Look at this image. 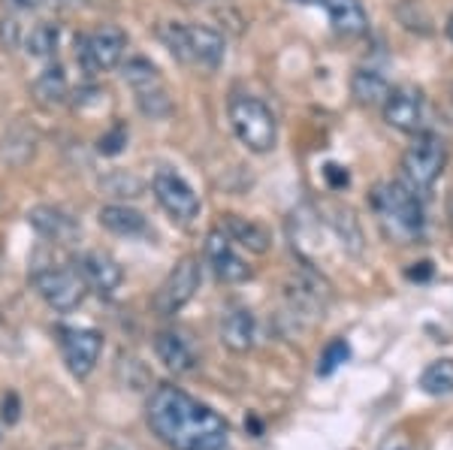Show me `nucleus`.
Segmentation results:
<instances>
[{
  "instance_id": "nucleus-24",
  "label": "nucleus",
  "mask_w": 453,
  "mask_h": 450,
  "mask_svg": "<svg viewBox=\"0 0 453 450\" xmlns=\"http://www.w3.org/2000/svg\"><path fill=\"white\" fill-rule=\"evenodd\" d=\"M25 49H27V55H34V57L55 55L58 25H52V21H40V25H34L31 31H27V36H25Z\"/></svg>"
},
{
  "instance_id": "nucleus-31",
  "label": "nucleus",
  "mask_w": 453,
  "mask_h": 450,
  "mask_svg": "<svg viewBox=\"0 0 453 450\" xmlns=\"http://www.w3.org/2000/svg\"><path fill=\"white\" fill-rule=\"evenodd\" d=\"M418 270H408V278L411 281H426L433 275V263H414Z\"/></svg>"
},
{
  "instance_id": "nucleus-21",
  "label": "nucleus",
  "mask_w": 453,
  "mask_h": 450,
  "mask_svg": "<svg viewBox=\"0 0 453 450\" xmlns=\"http://www.w3.org/2000/svg\"><path fill=\"white\" fill-rule=\"evenodd\" d=\"M350 94L357 97V103L363 106H378L387 100L390 94V85L378 70H357L354 79H350Z\"/></svg>"
},
{
  "instance_id": "nucleus-13",
  "label": "nucleus",
  "mask_w": 453,
  "mask_h": 450,
  "mask_svg": "<svg viewBox=\"0 0 453 450\" xmlns=\"http://www.w3.org/2000/svg\"><path fill=\"white\" fill-rule=\"evenodd\" d=\"M76 270L85 278V285L97 290L100 296H112L115 290L121 287V278H124L121 266L115 263V260L109 257V254H104V251H88V254H82V260H79Z\"/></svg>"
},
{
  "instance_id": "nucleus-29",
  "label": "nucleus",
  "mask_w": 453,
  "mask_h": 450,
  "mask_svg": "<svg viewBox=\"0 0 453 450\" xmlns=\"http://www.w3.org/2000/svg\"><path fill=\"white\" fill-rule=\"evenodd\" d=\"M324 179L330 181L333 187H345V185H348V172L342 170V166H335V164L326 166V170H324Z\"/></svg>"
},
{
  "instance_id": "nucleus-28",
  "label": "nucleus",
  "mask_w": 453,
  "mask_h": 450,
  "mask_svg": "<svg viewBox=\"0 0 453 450\" xmlns=\"http://www.w3.org/2000/svg\"><path fill=\"white\" fill-rule=\"evenodd\" d=\"M4 6H10V10H16V12H36V10H42V6H49L52 0H0Z\"/></svg>"
},
{
  "instance_id": "nucleus-6",
  "label": "nucleus",
  "mask_w": 453,
  "mask_h": 450,
  "mask_svg": "<svg viewBox=\"0 0 453 450\" xmlns=\"http://www.w3.org/2000/svg\"><path fill=\"white\" fill-rule=\"evenodd\" d=\"M444 161H448L444 142L438 140L435 133H418V140L408 145L405 157H402V170H405L408 187H414V191L433 187V181L441 176Z\"/></svg>"
},
{
  "instance_id": "nucleus-9",
  "label": "nucleus",
  "mask_w": 453,
  "mask_h": 450,
  "mask_svg": "<svg viewBox=\"0 0 453 450\" xmlns=\"http://www.w3.org/2000/svg\"><path fill=\"white\" fill-rule=\"evenodd\" d=\"M151 191H155L157 202L164 206V212L179 224H191L196 215H200V200L191 191L181 176H175L173 170H157L155 179H151Z\"/></svg>"
},
{
  "instance_id": "nucleus-4",
  "label": "nucleus",
  "mask_w": 453,
  "mask_h": 450,
  "mask_svg": "<svg viewBox=\"0 0 453 450\" xmlns=\"http://www.w3.org/2000/svg\"><path fill=\"white\" fill-rule=\"evenodd\" d=\"M124 79L127 85L134 88V97H136V106L142 109V115L149 118H166L173 112V103H170V94L164 88V79H160L157 67L145 57H130L124 64Z\"/></svg>"
},
{
  "instance_id": "nucleus-34",
  "label": "nucleus",
  "mask_w": 453,
  "mask_h": 450,
  "mask_svg": "<svg viewBox=\"0 0 453 450\" xmlns=\"http://www.w3.org/2000/svg\"><path fill=\"white\" fill-rule=\"evenodd\" d=\"M448 36H450V40H453V16L448 19Z\"/></svg>"
},
{
  "instance_id": "nucleus-25",
  "label": "nucleus",
  "mask_w": 453,
  "mask_h": 450,
  "mask_svg": "<svg viewBox=\"0 0 453 450\" xmlns=\"http://www.w3.org/2000/svg\"><path fill=\"white\" fill-rule=\"evenodd\" d=\"M348 357H350V345L345 342V339H333V342L324 347L320 360H318V375H320V378L333 375L342 362H348Z\"/></svg>"
},
{
  "instance_id": "nucleus-23",
  "label": "nucleus",
  "mask_w": 453,
  "mask_h": 450,
  "mask_svg": "<svg viewBox=\"0 0 453 450\" xmlns=\"http://www.w3.org/2000/svg\"><path fill=\"white\" fill-rule=\"evenodd\" d=\"M420 390L429 396H448L453 393V360L429 362L420 375Z\"/></svg>"
},
{
  "instance_id": "nucleus-35",
  "label": "nucleus",
  "mask_w": 453,
  "mask_h": 450,
  "mask_svg": "<svg viewBox=\"0 0 453 450\" xmlns=\"http://www.w3.org/2000/svg\"><path fill=\"white\" fill-rule=\"evenodd\" d=\"M296 4H324V0H296Z\"/></svg>"
},
{
  "instance_id": "nucleus-27",
  "label": "nucleus",
  "mask_w": 453,
  "mask_h": 450,
  "mask_svg": "<svg viewBox=\"0 0 453 450\" xmlns=\"http://www.w3.org/2000/svg\"><path fill=\"white\" fill-rule=\"evenodd\" d=\"M124 145H127V130H124L121 125H115L109 133L100 136L97 151H100V155H106V157H112V155H119Z\"/></svg>"
},
{
  "instance_id": "nucleus-10",
  "label": "nucleus",
  "mask_w": 453,
  "mask_h": 450,
  "mask_svg": "<svg viewBox=\"0 0 453 450\" xmlns=\"http://www.w3.org/2000/svg\"><path fill=\"white\" fill-rule=\"evenodd\" d=\"M100 351H104V336L97 330H76V326H67L61 330V354L64 362L76 378H88L94 372L100 360Z\"/></svg>"
},
{
  "instance_id": "nucleus-12",
  "label": "nucleus",
  "mask_w": 453,
  "mask_h": 450,
  "mask_svg": "<svg viewBox=\"0 0 453 450\" xmlns=\"http://www.w3.org/2000/svg\"><path fill=\"white\" fill-rule=\"evenodd\" d=\"M206 260L211 263V270L221 281L226 285H239V281H245L251 270H248V263L242 257H239L236 251H233L230 239H226L224 230H211L209 239H206Z\"/></svg>"
},
{
  "instance_id": "nucleus-15",
  "label": "nucleus",
  "mask_w": 453,
  "mask_h": 450,
  "mask_svg": "<svg viewBox=\"0 0 453 450\" xmlns=\"http://www.w3.org/2000/svg\"><path fill=\"white\" fill-rule=\"evenodd\" d=\"M27 221L40 236L52 239V242H73L79 236V224L67 212L55 206H36L27 212Z\"/></svg>"
},
{
  "instance_id": "nucleus-5",
  "label": "nucleus",
  "mask_w": 453,
  "mask_h": 450,
  "mask_svg": "<svg viewBox=\"0 0 453 450\" xmlns=\"http://www.w3.org/2000/svg\"><path fill=\"white\" fill-rule=\"evenodd\" d=\"M124 52H127V34L115 25H100L97 31L76 40V61L82 64L85 72L119 67Z\"/></svg>"
},
{
  "instance_id": "nucleus-1",
  "label": "nucleus",
  "mask_w": 453,
  "mask_h": 450,
  "mask_svg": "<svg viewBox=\"0 0 453 450\" xmlns=\"http://www.w3.org/2000/svg\"><path fill=\"white\" fill-rule=\"evenodd\" d=\"M149 426L170 450H224L226 420L185 390L160 384L149 399Z\"/></svg>"
},
{
  "instance_id": "nucleus-14",
  "label": "nucleus",
  "mask_w": 453,
  "mask_h": 450,
  "mask_svg": "<svg viewBox=\"0 0 453 450\" xmlns=\"http://www.w3.org/2000/svg\"><path fill=\"white\" fill-rule=\"evenodd\" d=\"M188 36V57L206 70H218L224 61V36L206 25H185Z\"/></svg>"
},
{
  "instance_id": "nucleus-16",
  "label": "nucleus",
  "mask_w": 453,
  "mask_h": 450,
  "mask_svg": "<svg viewBox=\"0 0 453 450\" xmlns=\"http://www.w3.org/2000/svg\"><path fill=\"white\" fill-rule=\"evenodd\" d=\"M155 354H157V360L175 375H185V372H191V369L196 366L194 347L188 345V339H181L175 330L157 332V336H155Z\"/></svg>"
},
{
  "instance_id": "nucleus-18",
  "label": "nucleus",
  "mask_w": 453,
  "mask_h": 450,
  "mask_svg": "<svg viewBox=\"0 0 453 450\" xmlns=\"http://www.w3.org/2000/svg\"><path fill=\"white\" fill-rule=\"evenodd\" d=\"M224 233L230 242H239L242 248L254 254H266L269 251V233L254 221H245L239 215H224Z\"/></svg>"
},
{
  "instance_id": "nucleus-19",
  "label": "nucleus",
  "mask_w": 453,
  "mask_h": 450,
  "mask_svg": "<svg viewBox=\"0 0 453 450\" xmlns=\"http://www.w3.org/2000/svg\"><path fill=\"white\" fill-rule=\"evenodd\" d=\"M324 6L339 34L357 36L366 31V12H363L360 0H324Z\"/></svg>"
},
{
  "instance_id": "nucleus-11",
  "label": "nucleus",
  "mask_w": 453,
  "mask_h": 450,
  "mask_svg": "<svg viewBox=\"0 0 453 450\" xmlns=\"http://www.w3.org/2000/svg\"><path fill=\"white\" fill-rule=\"evenodd\" d=\"M384 118L390 127L405 130V133H418L423 125V94L411 85L393 88L384 100Z\"/></svg>"
},
{
  "instance_id": "nucleus-3",
  "label": "nucleus",
  "mask_w": 453,
  "mask_h": 450,
  "mask_svg": "<svg viewBox=\"0 0 453 450\" xmlns=\"http://www.w3.org/2000/svg\"><path fill=\"white\" fill-rule=\"evenodd\" d=\"M230 125L239 142L248 145L251 151H269L275 145V115L263 100L248 97V94H236L230 100Z\"/></svg>"
},
{
  "instance_id": "nucleus-33",
  "label": "nucleus",
  "mask_w": 453,
  "mask_h": 450,
  "mask_svg": "<svg viewBox=\"0 0 453 450\" xmlns=\"http://www.w3.org/2000/svg\"><path fill=\"white\" fill-rule=\"evenodd\" d=\"M448 217H450V230H453V191H450V200H448Z\"/></svg>"
},
{
  "instance_id": "nucleus-22",
  "label": "nucleus",
  "mask_w": 453,
  "mask_h": 450,
  "mask_svg": "<svg viewBox=\"0 0 453 450\" xmlns=\"http://www.w3.org/2000/svg\"><path fill=\"white\" fill-rule=\"evenodd\" d=\"M34 94H36V100H40L42 106H58V103H64L67 100V76H64V70L61 67H49V70H42L40 76L34 79Z\"/></svg>"
},
{
  "instance_id": "nucleus-8",
  "label": "nucleus",
  "mask_w": 453,
  "mask_h": 450,
  "mask_svg": "<svg viewBox=\"0 0 453 450\" xmlns=\"http://www.w3.org/2000/svg\"><path fill=\"white\" fill-rule=\"evenodd\" d=\"M196 287H200V263H196V257L179 260V266L166 275V281L155 294V311L160 317H173L175 311H181L194 300Z\"/></svg>"
},
{
  "instance_id": "nucleus-20",
  "label": "nucleus",
  "mask_w": 453,
  "mask_h": 450,
  "mask_svg": "<svg viewBox=\"0 0 453 450\" xmlns=\"http://www.w3.org/2000/svg\"><path fill=\"white\" fill-rule=\"evenodd\" d=\"M100 227H106L115 236H140L145 233V217L130 206H104L100 209Z\"/></svg>"
},
{
  "instance_id": "nucleus-2",
  "label": "nucleus",
  "mask_w": 453,
  "mask_h": 450,
  "mask_svg": "<svg viewBox=\"0 0 453 450\" xmlns=\"http://www.w3.org/2000/svg\"><path fill=\"white\" fill-rule=\"evenodd\" d=\"M372 206H375L387 239L405 245L423 236V224L426 221H423V206L414 187L402 185V181L381 185L375 191V197H372Z\"/></svg>"
},
{
  "instance_id": "nucleus-30",
  "label": "nucleus",
  "mask_w": 453,
  "mask_h": 450,
  "mask_svg": "<svg viewBox=\"0 0 453 450\" xmlns=\"http://www.w3.org/2000/svg\"><path fill=\"white\" fill-rule=\"evenodd\" d=\"M4 420H6V423H16V420H19V396L16 393L4 396Z\"/></svg>"
},
{
  "instance_id": "nucleus-26",
  "label": "nucleus",
  "mask_w": 453,
  "mask_h": 450,
  "mask_svg": "<svg viewBox=\"0 0 453 450\" xmlns=\"http://www.w3.org/2000/svg\"><path fill=\"white\" fill-rule=\"evenodd\" d=\"M160 40L166 42V49L173 52V57H179V61H188V64H191V57H188L185 25H164V27H160Z\"/></svg>"
},
{
  "instance_id": "nucleus-32",
  "label": "nucleus",
  "mask_w": 453,
  "mask_h": 450,
  "mask_svg": "<svg viewBox=\"0 0 453 450\" xmlns=\"http://www.w3.org/2000/svg\"><path fill=\"white\" fill-rule=\"evenodd\" d=\"M384 450H411V445H405V441H396V445H393V441H390Z\"/></svg>"
},
{
  "instance_id": "nucleus-17",
  "label": "nucleus",
  "mask_w": 453,
  "mask_h": 450,
  "mask_svg": "<svg viewBox=\"0 0 453 450\" xmlns=\"http://www.w3.org/2000/svg\"><path fill=\"white\" fill-rule=\"evenodd\" d=\"M254 336H257V324H254V315L245 309H236L224 317L221 324V339L230 351L245 354L254 347Z\"/></svg>"
},
{
  "instance_id": "nucleus-7",
  "label": "nucleus",
  "mask_w": 453,
  "mask_h": 450,
  "mask_svg": "<svg viewBox=\"0 0 453 450\" xmlns=\"http://www.w3.org/2000/svg\"><path fill=\"white\" fill-rule=\"evenodd\" d=\"M31 285L55 311H73L85 300V278L79 270H40L31 275Z\"/></svg>"
}]
</instances>
